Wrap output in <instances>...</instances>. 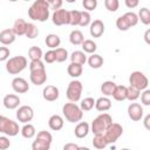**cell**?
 Instances as JSON below:
<instances>
[{
    "instance_id": "obj_4",
    "label": "cell",
    "mask_w": 150,
    "mask_h": 150,
    "mask_svg": "<svg viewBox=\"0 0 150 150\" xmlns=\"http://www.w3.org/2000/svg\"><path fill=\"white\" fill-rule=\"evenodd\" d=\"M26 67H27V59L22 55L11 57L6 62V70L12 75H16L21 73Z\"/></svg>"
},
{
    "instance_id": "obj_25",
    "label": "cell",
    "mask_w": 150,
    "mask_h": 150,
    "mask_svg": "<svg viewBox=\"0 0 150 150\" xmlns=\"http://www.w3.org/2000/svg\"><path fill=\"white\" fill-rule=\"evenodd\" d=\"M70 60H71V63H77V64H84L86 61H87V57H86V54L81 50H75L71 53L70 55Z\"/></svg>"
},
{
    "instance_id": "obj_42",
    "label": "cell",
    "mask_w": 150,
    "mask_h": 150,
    "mask_svg": "<svg viewBox=\"0 0 150 150\" xmlns=\"http://www.w3.org/2000/svg\"><path fill=\"white\" fill-rule=\"evenodd\" d=\"M104 6L109 12H116L118 9L120 2H118V0H105Z\"/></svg>"
},
{
    "instance_id": "obj_53",
    "label": "cell",
    "mask_w": 150,
    "mask_h": 150,
    "mask_svg": "<svg viewBox=\"0 0 150 150\" xmlns=\"http://www.w3.org/2000/svg\"><path fill=\"white\" fill-rule=\"evenodd\" d=\"M149 121H150V115H146L145 118H144V127L149 130L150 129V125H149Z\"/></svg>"
},
{
    "instance_id": "obj_15",
    "label": "cell",
    "mask_w": 150,
    "mask_h": 150,
    "mask_svg": "<svg viewBox=\"0 0 150 150\" xmlns=\"http://www.w3.org/2000/svg\"><path fill=\"white\" fill-rule=\"evenodd\" d=\"M42 96L46 101H49V102L56 101L59 98V89L55 86H47L43 88Z\"/></svg>"
},
{
    "instance_id": "obj_38",
    "label": "cell",
    "mask_w": 150,
    "mask_h": 150,
    "mask_svg": "<svg viewBox=\"0 0 150 150\" xmlns=\"http://www.w3.org/2000/svg\"><path fill=\"white\" fill-rule=\"evenodd\" d=\"M28 39H35L39 35V29L34 23H27V29L25 34Z\"/></svg>"
},
{
    "instance_id": "obj_54",
    "label": "cell",
    "mask_w": 150,
    "mask_h": 150,
    "mask_svg": "<svg viewBox=\"0 0 150 150\" xmlns=\"http://www.w3.org/2000/svg\"><path fill=\"white\" fill-rule=\"evenodd\" d=\"M149 34H150V30L148 29V30L145 32V35H144V38H145V41H146V43H150V40H149Z\"/></svg>"
},
{
    "instance_id": "obj_34",
    "label": "cell",
    "mask_w": 150,
    "mask_h": 150,
    "mask_svg": "<svg viewBox=\"0 0 150 150\" xmlns=\"http://www.w3.org/2000/svg\"><path fill=\"white\" fill-rule=\"evenodd\" d=\"M137 16H138V20H141L142 23H144V25H149L150 23V11L146 7L141 8Z\"/></svg>"
},
{
    "instance_id": "obj_33",
    "label": "cell",
    "mask_w": 150,
    "mask_h": 150,
    "mask_svg": "<svg viewBox=\"0 0 150 150\" xmlns=\"http://www.w3.org/2000/svg\"><path fill=\"white\" fill-rule=\"evenodd\" d=\"M43 56L42 54V50L40 47H36V46H33L29 48L28 50V57L30 59V61H34V60H41V57Z\"/></svg>"
},
{
    "instance_id": "obj_32",
    "label": "cell",
    "mask_w": 150,
    "mask_h": 150,
    "mask_svg": "<svg viewBox=\"0 0 150 150\" xmlns=\"http://www.w3.org/2000/svg\"><path fill=\"white\" fill-rule=\"evenodd\" d=\"M21 135L25 138H33L35 136V128H34V125L30 124V123H26L21 128Z\"/></svg>"
},
{
    "instance_id": "obj_44",
    "label": "cell",
    "mask_w": 150,
    "mask_h": 150,
    "mask_svg": "<svg viewBox=\"0 0 150 150\" xmlns=\"http://www.w3.org/2000/svg\"><path fill=\"white\" fill-rule=\"evenodd\" d=\"M40 69H46L45 68V64L41 60H34V61H30L29 63V70L30 71H34V70H40Z\"/></svg>"
},
{
    "instance_id": "obj_41",
    "label": "cell",
    "mask_w": 150,
    "mask_h": 150,
    "mask_svg": "<svg viewBox=\"0 0 150 150\" xmlns=\"http://www.w3.org/2000/svg\"><path fill=\"white\" fill-rule=\"evenodd\" d=\"M139 94H141L139 90H137V89H135V88H132L130 86L127 87V100H129V101H136L139 97Z\"/></svg>"
},
{
    "instance_id": "obj_18",
    "label": "cell",
    "mask_w": 150,
    "mask_h": 150,
    "mask_svg": "<svg viewBox=\"0 0 150 150\" xmlns=\"http://www.w3.org/2000/svg\"><path fill=\"white\" fill-rule=\"evenodd\" d=\"M15 34L13 33L12 28H7V29H4L0 32V42L4 45V46H8L11 43H13L15 41Z\"/></svg>"
},
{
    "instance_id": "obj_24",
    "label": "cell",
    "mask_w": 150,
    "mask_h": 150,
    "mask_svg": "<svg viewBox=\"0 0 150 150\" xmlns=\"http://www.w3.org/2000/svg\"><path fill=\"white\" fill-rule=\"evenodd\" d=\"M45 42H46L47 47H49L50 49H55L56 47L60 46V43H61V39H60V36L56 35V34H48V35L46 36Z\"/></svg>"
},
{
    "instance_id": "obj_23",
    "label": "cell",
    "mask_w": 150,
    "mask_h": 150,
    "mask_svg": "<svg viewBox=\"0 0 150 150\" xmlns=\"http://www.w3.org/2000/svg\"><path fill=\"white\" fill-rule=\"evenodd\" d=\"M69 41L71 45H75V46H79V45H82V42L84 41V36L82 34L81 30L79 29H74L70 32L69 34Z\"/></svg>"
},
{
    "instance_id": "obj_30",
    "label": "cell",
    "mask_w": 150,
    "mask_h": 150,
    "mask_svg": "<svg viewBox=\"0 0 150 150\" xmlns=\"http://www.w3.org/2000/svg\"><path fill=\"white\" fill-rule=\"evenodd\" d=\"M93 145H94V148H96L98 150H102V149H104L108 145V143H107L103 134H98V135H95L94 136V138H93Z\"/></svg>"
},
{
    "instance_id": "obj_8",
    "label": "cell",
    "mask_w": 150,
    "mask_h": 150,
    "mask_svg": "<svg viewBox=\"0 0 150 150\" xmlns=\"http://www.w3.org/2000/svg\"><path fill=\"white\" fill-rule=\"evenodd\" d=\"M82 83L77 80H73L71 82H69L68 87H67V91H66V95H67V98L75 103L77 102L80 98H81V94H82Z\"/></svg>"
},
{
    "instance_id": "obj_1",
    "label": "cell",
    "mask_w": 150,
    "mask_h": 150,
    "mask_svg": "<svg viewBox=\"0 0 150 150\" xmlns=\"http://www.w3.org/2000/svg\"><path fill=\"white\" fill-rule=\"evenodd\" d=\"M28 16L34 21H46L49 18V2L47 0H36L29 7Z\"/></svg>"
},
{
    "instance_id": "obj_49",
    "label": "cell",
    "mask_w": 150,
    "mask_h": 150,
    "mask_svg": "<svg viewBox=\"0 0 150 150\" xmlns=\"http://www.w3.org/2000/svg\"><path fill=\"white\" fill-rule=\"evenodd\" d=\"M9 57V49L5 46L0 47V61H5Z\"/></svg>"
},
{
    "instance_id": "obj_55",
    "label": "cell",
    "mask_w": 150,
    "mask_h": 150,
    "mask_svg": "<svg viewBox=\"0 0 150 150\" xmlns=\"http://www.w3.org/2000/svg\"><path fill=\"white\" fill-rule=\"evenodd\" d=\"M77 150H90L89 148H87V146H79V149Z\"/></svg>"
},
{
    "instance_id": "obj_39",
    "label": "cell",
    "mask_w": 150,
    "mask_h": 150,
    "mask_svg": "<svg viewBox=\"0 0 150 150\" xmlns=\"http://www.w3.org/2000/svg\"><path fill=\"white\" fill-rule=\"evenodd\" d=\"M55 50V57H56V62H63L68 59V52L67 49L62 48V47H59Z\"/></svg>"
},
{
    "instance_id": "obj_3",
    "label": "cell",
    "mask_w": 150,
    "mask_h": 150,
    "mask_svg": "<svg viewBox=\"0 0 150 150\" xmlns=\"http://www.w3.org/2000/svg\"><path fill=\"white\" fill-rule=\"evenodd\" d=\"M112 123V118L109 114L103 112L100 114L93 122H91V131L94 135L104 134V131L108 129V127Z\"/></svg>"
},
{
    "instance_id": "obj_5",
    "label": "cell",
    "mask_w": 150,
    "mask_h": 150,
    "mask_svg": "<svg viewBox=\"0 0 150 150\" xmlns=\"http://www.w3.org/2000/svg\"><path fill=\"white\" fill-rule=\"evenodd\" d=\"M53 141V136L49 131L42 130L38 132L35 141L32 143V150H49Z\"/></svg>"
},
{
    "instance_id": "obj_36",
    "label": "cell",
    "mask_w": 150,
    "mask_h": 150,
    "mask_svg": "<svg viewBox=\"0 0 150 150\" xmlns=\"http://www.w3.org/2000/svg\"><path fill=\"white\" fill-rule=\"evenodd\" d=\"M80 16H81V12L80 11H76V9L69 11V23L68 25H70V26H79Z\"/></svg>"
},
{
    "instance_id": "obj_12",
    "label": "cell",
    "mask_w": 150,
    "mask_h": 150,
    "mask_svg": "<svg viewBox=\"0 0 150 150\" xmlns=\"http://www.w3.org/2000/svg\"><path fill=\"white\" fill-rule=\"evenodd\" d=\"M128 115L132 121H139L143 117V107L139 103H130L128 107Z\"/></svg>"
},
{
    "instance_id": "obj_31",
    "label": "cell",
    "mask_w": 150,
    "mask_h": 150,
    "mask_svg": "<svg viewBox=\"0 0 150 150\" xmlns=\"http://www.w3.org/2000/svg\"><path fill=\"white\" fill-rule=\"evenodd\" d=\"M82 49H83V53L95 54V52H96V49H97V46H96V43H95L93 40L88 39V40H84V41L82 42Z\"/></svg>"
},
{
    "instance_id": "obj_16",
    "label": "cell",
    "mask_w": 150,
    "mask_h": 150,
    "mask_svg": "<svg viewBox=\"0 0 150 150\" xmlns=\"http://www.w3.org/2000/svg\"><path fill=\"white\" fill-rule=\"evenodd\" d=\"M2 103H4V105L7 109L13 110V109H15V108L19 107V104H20V97L18 95H15V94H8V95H6L4 97Z\"/></svg>"
},
{
    "instance_id": "obj_10",
    "label": "cell",
    "mask_w": 150,
    "mask_h": 150,
    "mask_svg": "<svg viewBox=\"0 0 150 150\" xmlns=\"http://www.w3.org/2000/svg\"><path fill=\"white\" fill-rule=\"evenodd\" d=\"M52 21L56 26L68 25L69 23V11H66L63 8L54 11V13L52 15Z\"/></svg>"
},
{
    "instance_id": "obj_51",
    "label": "cell",
    "mask_w": 150,
    "mask_h": 150,
    "mask_svg": "<svg viewBox=\"0 0 150 150\" xmlns=\"http://www.w3.org/2000/svg\"><path fill=\"white\" fill-rule=\"evenodd\" d=\"M125 6L128 8H135L138 6V0H125Z\"/></svg>"
},
{
    "instance_id": "obj_19",
    "label": "cell",
    "mask_w": 150,
    "mask_h": 150,
    "mask_svg": "<svg viewBox=\"0 0 150 150\" xmlns=\"http://www.w3.org/2000/svg\"><path fill=\"white\" fill-rule=\"evenodd\" d=\"M26 29H27V22L23 19H16L14 21L13 25V33L15 34V36H22L26 34Z\"/></svg>"
},
{
    "instance_id": "obj_52",
    "label": "cell",
    "mask_w": 150,
    "mask_h": 150,
    "mask_svg": "<svg viewBox=\"0 0 150 150\" xmlns=\"http://www.w3.org/2000/svg\"><path fill=\"white\" fill-rule=\"evenodd\" d=\"M77 149H79V145L75 143H66L63 145V150H77Z\"/></svg>"
},
{
    "instance_id": "obj_6",
    "label": "cell",
    "mask_w": 150,
    "mask_h": 150,
    "mask_svg": "<svg viewBox=\"0 0 150 150\" xmlns=\"http://www.w3.org/2000/svg\"><path fill=\"white\" fill-rule=\"evenodd\" d=\"M19 124L13 120L0 115V132L7 136H16L19 134Z\"/></svg>"
},
{
    "instance_id": "obj_40",
    "label": "cell",
    "mask_w": 150,
    "mask_h": 150,
    "mask_svg": "<svg viewBox=\"0 0 150 150\" xmlns=\"http://www.w3.org/2000/svg\"><path fill=\"white\" fill-rule=\"evenodd\" d=\"M89 23H91V16H90L89 12L82 11V12H81V16H80V23H79V26L86 27V26H88Z\"/></svg>"
},
{
    "instance_id": "obj_56",
    "label": "cell",
    "mask_w": 150,
    "mask_h": 150,
    "mask_svg": "<svg viewBox=\"0 0 150 150\" xmlns=\"http://www.w3.org/2000/svg\"><path fill=\"white\" fill-rule=\"evenodd\" d=\"M121 150H130V149H121Z\"/></svg>"
},
{
    "instance_id": "obj_13",
    "label": "cell",
    "mask_w": 150,
    "mask_h": 150,
    "mask_svg": "<svg viewBox=\"0 0 150 150\" xmlns=\"http://www.w3.org/2000/svg\"><path fill=\"white\" fill-rule=\"evenodd\" d=\"M12 88L18 94H25L29 89L28 82L22 77H14L12 81Z\"/></svg>"
},
{
    "instance_id": "obj_14",
    "label": "cell",
    "mask_w": 150,
    "mask_h": 150,
    "mask_svg": "<svg viewBox=\"0 0 150 150\" xmlns=\"http://www.w3.org/2000/svg\"><path fill=\"white\" fill-rule=\"evenodd\" d=\"M30 82L35 86H41L47 81V71L46 69H40V70H34L30 71L29 75Z\"/></svg>"
},
{
    "instance_id": "obj_11",
    "label": "cell",
    "mask_w": 150,
    "mask_h": 150,
    "mask_svg": "<svg viewBox=\"0 0 150 150\" xmlns=\"http://www.w3.org/2000/svg\"><path fill=\"white\" fill-rule=\"evenodd\" d=\"M33 117H34V110L29 105H21L16 111V118L19 120V122H22L25 124L30 122Z\"/></svg>"
},
{
    "instance_id": "obj_28",
    "label": "cell",
    "mask_w": 150,
    "mask_h": 150,
    "mask_svg": "<svg viewBox=\"0 0 150 150\" xmlns=\"http://www.w3.org/2000/svg\"><path fill=\"white\" fill-rule=\"evenodd\" d=\"M115 88H116V83L115 82H112V81H105L101 86V91L105 96H112Z\"/></svg>"
},
{
    "instance_id": "obj_21",
    "label": "cell",
    "mask_w": 150,
    "mask_h": 150,
    "mask_svg": "<svg viewBox=\"0 0 150 150\" xmlns=\"http://www.w3.org/2000/svg\"><path fill=\"white\" fill-rule=\"evenodd\" d=\"M95 108L98 111H107L111 108V101L108 97H100L95 101Z\"/></svg>"
},
{
    "instance_id": "obj_7",
    "label": "cell",
    "mask_w": 150,
    "mask_h": 150,
    "mask_svg": "<svg viewBox=\"0 0 150 150\" xmlns=\"http://www.w3.org/2000/svg\"><path fill=\"white\" fill-rule=\"evenodd\" d=\"M129 83H130V87L137 89V90H145L148 84H149V80L148 77L142 73V71H132L130 74V77H129Z\"/></svg>"
},
{
    "instance_id": "obj_45",
    "label": "cell",
    "mask_w": 150,
    "mask_h": 150,
    "mask_svg": "<svg viewBox=\"0 0 150 150\" xmlns=\"http://www.w3.org/2000/svg\"><path fill=\"white\" fill-rule=\"evenodd\" d=\"M43 59H45V61H46L47 63H53V62H55V61H56L55 50H54V49H50V50L46 52L45 55H43Z\"/></svg>"
},
{
    "instance_id": "obj_37",
    "label": "cell",
    "mask_w": 150,
    "mask_h": 150,
    "mask_svg": "<svg viewBox=\"0 0 150 150\" xmlns=\"http://www.w3.org/2000/svg\"><path fill=\"white\" fill-rule=\"evenodd\" d=\"M116 27L120 29V30H128L131 26L129 23V21L127 20V18L124 15H121L120 18H117L116 20Z\"/></svg>"
},
{
    "instance_id": "obj_29",
    "label": "cell",
    "mask_w": 150,
    "mask_h": 150,
    "mask_svg": "<svg viewBox=\"0 0 150 150\" xmlns=\"http://www.w3.org/2000/svg\"><path fill=\"white\" fill-rule=\"evenodd\" d=\"M88 63H89V66L91 68L97 69L103 64V57L101 55H98V54H91L89 56V59H88Z\"/></svg>"
},
{
    "instance_id": "obj_43",
    "label": "cell",
    "mask_w": 150,
    "mask_h": 150,
    "mask_svg": "<svg viewBox=\"0 0 150 150\" xmlns=\"http://www.w3.org/2000/svg\"><path fill=\"white\" fill-rule=\"evenodd\" d=\"M124 16L127 18V20L129 21V23H130L131 27L137 25V22H138V16H137L136 13H134V12H127V13L124 14Z\"/></svg>"
},
{
    "instance_id": "obj_48",
    "label": "cell",
    "mask_w": 150,
    "mask_h": 150,
    "mask_svg": "<svg viewBox=\"0 0 150 150\" xmlns=\"http://www.w3.org/2000/svg\"><path fill=\"white\" fill-rule=\"evenodd\" d=\"M11 146V141L6 136H0V150H6Z\"/></svg>"
},
{
    "instance_id": "obj_20",
    "label": "cell",
    "mask_w": 150,
    "mask_h": 150,
    "mask_svg": "<svg viewBox=\"0 0 150 150\" xmlns=\"http://www.w3.org/2000/svg\"><path fill=\"white\" fill-rule=\"evenodd\" d=\"M63 118L60 116V115H53L49 117L48 120V125L52 130L54 131H57V130H61L63 128Z\"/></svg>"
},
{
    "instance_id": "obj_17",
    "label": "cell",
    "mask_w": 150,
    "mask_h": 150,
    "mask_svg": "<svg viewBox=\"0 0 150 150\" xmlns=\"http://www.w3.org/2000/svg\"><path fill=\"white\" fill-rule=\"evenodd\" d=\"M89 32L93 38H100L104 33V23L101 20H94L90 23Z\"/></svg>"
},
{
    "instance_id": "obj_9",
    "label": "cell",
    "mask_w": 150,
    "mask_h": 150,
    "mask_svg": "<svg viewBox=\"0 0 150 150\" xmlns=\"http://www.w3.org/2000/svg\"><path fill=\"white\" fill-rule=\"evenodd\" d=\"M122 134H123L122 125L118 124V123H111L108 127V129L104 131L103 136H104V138H105L108 144H112V143H115L122 136Z\"/></svg>"
},
{
    "instance_id": "obj_46",
    "label": "cell",
    "mask_w": 150,
    "mask_h": 150,
    "mask_svg": "<svg viewBox=\"0 0 150 150\" xmlns=\"http://www.w3.org/2000/svg\"><path fill=\"white\" fill-rule=\"evenodd\" d=\"M82 5H83L84 9H87V12H88V11H93V9L96 8L97 1L96 0H83Z\"/></svg>"
},
{
    "instance_id": "obj_26",
    "label": "cell",
    "mask_w": 150,
    "mask_h": 150,
    "mask_svg": "<svg viewBox=\"0 0 150 150\" xmlns=\"http://www.w3.org/2000/svg\"><path fill=\"white\" fill-rule=\"evenodd\" d=\"M67 71H68V75L71 76V77H79L82 75V71H83V68L81 64H77V63H70L67 68Z\"/></svg>"
},
{
    "instance_id": "obj_35",
    "label": "cell",
    "mask_w": 150,
    "mask_h": 150,
    "mask_svg": "<svg viewBox=\"0 0 150 150\" xmlns=\"http://www.w3.org/2000/svg\"><path fill=\"white\" fill-rule=\"evenodd\" d=\"M94 105H95V100L93 97H86L84 100L81 101L80 108L82 111H89L94 108Z\"/></svg>"
},
{
    "instance_id": "obj_47",
    "label": "cell",
    "mask_w": 150,
    "mask_h": 150,
    "mask_svg": "<svg viewBox=\"0 0 150 150\" xmlns=\"http://www.w3.org/2000/svg\"><path fill=\"white\" fill-rule=\"evenodd\" d=\"M141 101L144 105H150V90L149 89H145L141 94Z\"/></svg>"
},
{
    "instance_id": "obj_2",
    "label": "cell",
    "mask_w": 150,
    "mask_h": 150,
    "mask_svg": "<svg viewBox=\"0 0 150 150\" xmlns=\"http://www.w3.org/2000/svg\"><path fill=\"white\" fill-rule=\"evenodd\" d=\"M62 112H63V116L66 117V120L70 123L80 122L83 117V111L81 110V108L73 102L66 103L62 107Z\"/></svg>"
},
{
    "instance_id": "obj_27",
    "label": "cell",
    "mask_w": 150,
    "mask_h": 150,
    "mask_svg": "<svg viewBox=\"0 0 150 150\" xmlns=\"http://www.w3.org/2000/svg\"><path fill=\"white\" fill-rule=\"evenodd\" d=\"M112 97L120 102L127 100V87L125 86H116L114 94H112Z\"/></svg>"
},
{
    "instance_id": "obj_22",
    "label": "cell",
    "mask_w": 150,
    "mask_h": 150,
    "mask_svg": "<svg viewBox=\"0 0 150 150\" xmlns=\"http://www.w3.org/2000/svg\"><path fill=\"white\" fill-rule=\"evenodd\" d=\"M89 132V124L87 122H80L76 127H75V130H74V134L77 138H83L88 135Z\"/></svg>"
},
{
    "instance_id": "obj_50",
    "label": "cell",
    "mask_w": 150,
    "mask_h": 150,
    "mask_svg": "<svg viewBox=\"0 0 150 150\" xmlns=\"http://www.w3.org/2000/svg\"><path fill=\"white\" fill-rule=\"evenodd\" d=\"M48 2H49V9H54V11L60 9L62 4H63L61 0H52V1H48Z\"/></svg>"
}]
</instances>
